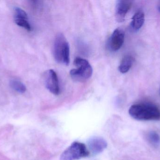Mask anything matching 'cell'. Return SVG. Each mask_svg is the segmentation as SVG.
<instances>
[{
  "mask_svg": "<svg viewBox=\"0 0 160 160\" xmlns=\"http://www.w3.org/2000/svg\"><path fill=\"white\" fill-rule=\"evenodd\" d=\"M15 19H28V16L27 13L24 10L19 7H15Z\"/></svg>",
  "mask_w": 160,
  "mask_h": 160,
  "instance_id": "13",
  "label": "cell"
},
{
  "mask_svg": "<svg viewBox=\"0 0 160 160\" xmlns=\"http://www.w3.org/2000/svg\"><path fill=\"white\" fill-rule=\"evenodd\" d=\"M15 22L17 25L24 28L27 31H31L32 30L31 25L27 20L15 19Z\"/></svg>",
  "mask_w": 160,
  "mask_h": 160,
  "instance_id": "14",
  "label": "cell"
},
{
  "mask_svg": "<svg viewBox=\"0 0 160 160\" xmlns=\"http://www.w3.org/2000/svg\"><path fill=\"white\" fill-rule=\"evenodd\" d=\"M144 22V13L142 11L139 10L132 17L131 26L134 31H138L143 25Z\"/></svg>",
  "mask_w": 160,
  "mask_h": 160,
  "instance_id": "9",
  "label": "cell"
},
{
  "mask_svg": "<svg viewBox=\"0 0 160 160\" xmlns=\"http://www.w3.org/2000/svg\"><path fill=\"white\" fill-rule=\"evenodd\" d=\"M44 83L48 90L52 94L58 95L60 94L59 80L56 72L53 70H49L44 75Z\"/></svg>",
  "mask_w": 160,
  "mask_h": 160,
  "instance_id": "5",
  "label": "cell"
},
{
  "mask_svg": "<svg viewBox=\"0 0 160 160\" xmlns=\"http://www.w3.org/2000/svg\"><path fill=\"white\" fill-rule=\"evenodd\" d=\"M129 113L132 118L139 121L160 120V110L152 104H134L130 108Z\"/></svg>",
  "mask_w": 160,
  "mask_h": 160,
  "instance_id": "1",
  "label": "cell"
},
{
  "mask_svg": "<svg viewBox=\"0 0 160 160\" xmlns=\"http://www.w3.org/2000/svg\"><path fill=\"white\" fill-rule=\"evenodd\" d=\"M125 35V32L121 28H117L114 30L109 41V47L111 50L116 51L121 48L124 43Z\"/></svg>",
  "mask_w": 160,
  "mask_h": 160,
  "instance_id": "6",
  "label": "cell"
},
{
  "mask_svg": "<svg viewBox=\"0 0 160 160\" xmlns=\"http://www.w3.org/2000/svg\"><path fill=\"white\" fill-rule=\"evenodd\" d=\"M9 83L11 88L18 93L23 94L26 91L25 85L19 80H11Z\"/></svg>",
  "mask_w": 160,
  "mask_h": 160,
  "instance_id": "11",
  "label": "cell"
},
{
  "mask_svg": "<svg viewBox=\"0 0 160 160\" xmlns=\"http://www.w3.org/2000/svg\"><path fill=\"white\" fill-rule=\"evenodd\" d=\"M69 43L62 34H58L55 37L53 46V55L57 63L68 65L70 61Z\"/></svg>",
  "mask_w": 160,
  "mask_h": 160,
  "instance_id": "2",
  "label": "cell"
},
{
  "mask_svg": "<svg viewBox=\"0 0 160 160\" xmlns=\"http://www.w3.org/2000/svg\"><path fill=\"white\" fill-rule=\"evenodd\" d=\"M158 10H159V11L160 12V4L159 5V7H158Z\"/></svg>",
  "mask_w": 160,
  "mask_h": 160,
  "instance_id": "15",
  "label": "cell"
},
{
  "mask_svg": "<svg viewBox=\"0 0 160 160\" xmlns=\"http://www.w3.org/2000/svg\"><path fill=\"white\" fill-rule=\"evenodd\" d=\"M74 64L78 68L70 70V76L73 80L77 81H84L92 76L93 69L87 60L77 57L75 59Z\"/></svg>",
  "mask_w": 160,
  "mask_h": 160,
  "instance_id": "3",
  "label": "cell"
},
{
  "mask_svg": "<svg viewBox=\"0 0 160 160\" xmlns=\"http://www.w3.org/2000/svg\"><path fill=\"white\" fill-rule=\"evenodd\" d=\"M88 143L89 150L95 155L103 152L107 147V142L101 137H95L90 138Z\"/></svg>",
  "mask_w": 160,
  "mask_h": 160,
  "instance_id": "8",
  "label": "cell"
},
{
  "mask_svg": "<svg viewBox=\"0 0 160 160\" xmlns=\"http://www.w3.org/2000/svg\"><path fill=\"white\" fill-rule=\"evenodd\" d=\"M89 152L84 144L74 142L61 155V160H78L86 157Z\"/></svg>",
  "mask_w": 160,
  "mask_h": 160,
  "instance_id": "4",
  "label": "cell"
},
{
  "mask_svg": "<svg viewBox=\"0 0 160 160\" xmlns=\"http://www.w3.org/2000/svg\"><path fill=\"white\" fill-rule=\"evenodd\" d=\"M132 3V1L128 0H119L117 2L116 17L118 21L124 20L126 15L131 8Z\"/></svg>",
  "mask_w": 160,
  "mask_h": 160,
  "instance_id": "7",
  "label": "cell"
},
{
  "mask_svg": "<svg viewBox=\"0 0 160 160\" xmlns=\"http://www.w3.org/2000/svg\"><path fill=\"white\" fill-rule=\"evenodd\" d=\"M133 57L130 55L125 56L121 61V63L118 67L119 71L122 73H126L129 70L133 64Z\"/></svg>",
  "mask_w": 160,
  "mask_h": 160,
  "instance_id": "10",
  "label": "cell"
},
{
  "mask_svg": "<svg viewBox=\"0 0 160 160\" xmlns=\"http://www.w3.org/2000/svg\"></svg>",
  "mask_w": 160,
  "mask_h": 160,
  "instance_id": "16",
  "label": "cell"
},
{
  "mask_svg": "<svg viewBox=\"0 0 160 160\" xmlns=\"http://www.w3.org/2000/svg\"><path fill=\"white\" fill-rule=\"evenodd\" d=\"M148 141L154 146L157 147L160 144V135L155 131H150L147 136Z\"/></svg>",
  "mask_w": 160,
  "mask_h": 160,
  "instance_id": "12",
  "label": "cell"
}]
</instances>
